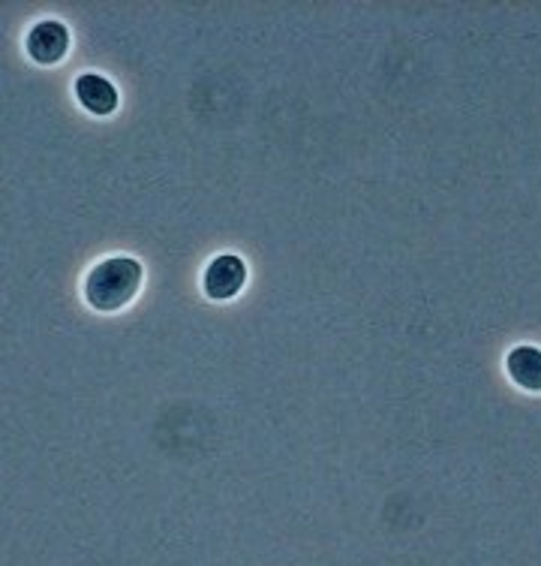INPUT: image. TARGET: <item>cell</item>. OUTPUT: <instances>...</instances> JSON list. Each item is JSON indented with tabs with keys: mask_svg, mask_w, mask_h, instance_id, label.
Wrapping results in <instances>:
<instances>
[{
	"mask_svg": "<svg viewBox=\"0 0 541 566\" xmlns=\"http://www.w3.org/2000/svg\"><path fill=\"white\" fill-rule=\"evenodd\" d=\"M145 272L136 256H108L85 277V302L99 314H115L139 295Z\"/></svg>",
	"mask_w": 541,
	"mask_h": 566,
	"instance_id": "cell-1",
	"label": "cell"
},
{
	"mask_svg": "<svg viewBox=\"0 0 541 566\" xmlns=\"http://www.w3.org/2000/svg\"><path fill=\"white\" fill-rule=\"evenodd\" d=\"M247 283V265L235 253H220L211 260V265L202 274V290H205L208 298L214 302H229L244 290Z\"/></svg>",
	"mask_w": 541,
	"mask_h": 566,
	"instance_id": "cell-2",
	"label": "cell"
},
{
	"mask_svg": "<svg viewBox=\"0 0 541 566\" xmlns=\"http://www.w3.org/2000/svg\"><path fill=\"white\" fill-rule=\"evenodd\" d=\"M24 49L31 61L43 66H52L57 61H64L66 52H70V31H66L64 22L57 19H43L36 22L28 31V40H24Z\"/></svg>",
	"mask_w": 541,
	"mask_h": 566,
	"instance_id": "cell-3",
	"label": "cell"
},
{
	"mask_svg": "<svg viewBox=\"0 0 541 566\" xmlns=\"http://www.w3.org/2000/svg\"><path fill=\"white\" fill-rule=\"evenodd\" d=\"M76 97L91 115H99V118L118 109V87L99 73H85L76 78Z\"/></svg>",
	"mask_w": 541,
	"mask_h": 566,
	"instance_id": "cell-4",
	"label": "cell"
},
{
	"mask_svg": "<svg viewBox=\"0 0 541 566\" xmlns=\"http://www.w3.org/2000/svg\"><path fill=\"white\" fill-rule=\"evenodd\" d=\"M506 370L515 386L527 392H541V349L523 344L506 356Z\"/></svg>",
	"mask_w": 541,
	"mask_h": 566,
	"instance_id": "cell-5",
	"label": "cell"
}]
</instances>
